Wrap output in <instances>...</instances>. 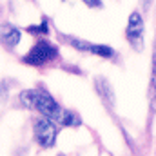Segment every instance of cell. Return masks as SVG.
I'll return each mask as SVG.
<instances>
[{"instance_id": "obj_3", "label": "cell", "mask_w": 156, "mask_h": 156, "mask_svg": "<svg viewBox=\"0 0 156 156\" xmlns=\"http://www.w3.org/2000/svg\"><path fill=\"white\" fill-rule=\"evenodd\" d=\"M125 38L134 51L144 49V18L138 11H133L129 15L127 26H125Z\"/></svg>"}, {"instance_id": "obj_10", "label": "cell", "mask_w": 156, "mask_h": 156, "mask_svg": "<svg viewBox=\"0 0 156 156\" xmlns=\"http://www.w3.org/2000/svg\"><path fill=\"white\" fill-rule=\"evenodd\" d=\"M27 31L38 37V35H47V33H49V27H47V22L44 20L40 26H31V27H27Z\"/></svg>"}, {"instance_id": "obj_1", "label": "cell", "mask_w": 156, "mask_h": 156, "mask_svg": "<svg viewBox=\"0 0 156 156\" xmlns=\"http://www.w3.org/2000/svg\"><path fill=\"white\" fill-rule=\"evenodd\" d=\"M20 104L29 107V109H37L42 116L51 118V120L62 118V113H64L60 109V105L47 93L35 91V89H27V91L20 93Z\"/></svg>"}, {"instance_id": "obj_12", "label": "cell", "mask_w": 156, "mask_h": 156, "mask_svg": "<svg viewBox=\"0 0 156 156\" xmlns=\"http://www.w3.org/2000/svg\"><path fill=\"white\" fill-rule=\"evenodd\" d=\"M151 2H153V0H142V4H144V7H149V5H151Z\"/></svg>"}, {"instance_id": "obj_7", "label": "cell", "mask_w": 156, "mask_h": 156, "mask_svg": "<svg viewBox=\"0 0 156 156\" xmlns=\"http://www.w3.org/2000/svg\"><path fill=\"white\" fill-rule=\"evenodd\" d=\"M94 87H96V93L109 104H115V93H113V87L109 85V82L105 78H96L94 80Z\"/></svg>"}, {"instance_id": "obj_6", "label": "cell", "mask_w": 156, "mask_h": 156, "mask_svg": "<svg viewBox=\"0 0 156 156\" xmlns=\"http://www.w3.org/2000/svg\"><path fill=\"white\" fill-rule=\"evenodd\" d=\"M20 29H16V27H13V26H4V29H2V42H4V45L5 47H15L18 42H20Z\"/></svg>"}, {"instance_id": "obj_2", "label": "cell", "mask_w": 156, "mask_h": 156, "mask_svg": "<svg viewBox=\"0 0 156 156\" xmlns=\"http://www.w3.org/2000/svg\"><path fill=\"white\" fill-rule=\"evenodd\" d=\"M56 56H58V47L53 45V44L47 42V40H40V42H37V44L29 49V53L24 56V62H26L27 66L40 67V66H44V64L55 60Z\"/></svg>"}, {"instance_id": "obj_4", "label": "cell", "mask_w": 156, "mask_h": 156, "mask_svg": "<svg viewBox=\"0 0 156 156\" xmlns=\"http://www.w3.org/2000/svg\"><path fill=\"white\" fill-rule=\"evenodd\" d=\"M56 134H58V127L55 125V122L51 118L42 116L35 122V138L42 147H53L55 145V140H56Z\"/></svg>"}, {"instance_id": "obj_11", "label": "cell", "mask_w": 156, "mask_h": 156, "mask_svg": "<svg viewBox=\"0 0 156 156\" xmlns=\"http://www.w3.org/2000/svg\"><path fill=\"white\" fill-rule=\"evenodd\" d=\"M87 7H102V0H82Z\"/></svg>"}, {"instance_id": "obj_8", "label": "cell", "mask_w": 156, "mask_h": 156, "mask_svg": "<svg viewBox=\"0 0 156 156\" xmlns=\"http://www.w3.org/2000/svg\"><path fill=\"white\" fill-rule=\"evenodd\" d=\"M151 109L156 111V49L151 60Z\"/></svg>"}, {"instance_id": "obj_9", "label": "cell", "mask_w": 156, "mask_h": 156, "mask_svg": "<svg viewBox=\"0 0 156 156\" xmlns=\"http://www.w3.org/2000/svg\"><path fill=\"white\" fill-rule=\"evenodd\" d=\"M62 123L67 125V127H78L82 123V120L73 113V111H64L62 113Z\"/></svg>"}, {"instance_id": "obj_5", "label": "cell", "mask_w": 156, "mask_h": 156, "mask_svg": "<svg viewBox=\"0 0 156 156\" xmlns=\"http://www.w3.org/2000/svg\"><path fill=\"white\" fill-rule=\"evenodd\" d=\"M67 42L78 51H85V53H91V55H96V56H102V58H115V49L109 47V45L91 44V42H85V40L73 38V37H67Z\"/></svg>"}]
</instances>
